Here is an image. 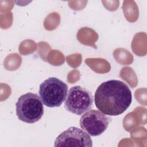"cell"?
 <instances>
[{
	"mask_svg": "<svg viewBox=\"0 0 147 147\" xmlns=\"http://www.w3.org/2000/svg\"><path fill=\"white\" fill-rule=\"evenodd\" d=\"M132 101L131 92L125 83L109 80L101 83L94 95L96 107L103 114L117 116L124 113Z\"/></svg>",
	"mask_w": 147,
	"mask_h": 147,
	"instance_id": "1",
	"label": "cell"
},
{
	"mask_svg": "<svg viewBox=\"0 0 147 147\" xmlns=\"http://www.w3.org/2000/svg\"><path fill=\"white\" fill-rule=\"evenodd\" d=\"M16 108L18 118L28 123L38 121L44 114L42 102L34 93L28 92L21 95L16 103Z\"/></svg>",
	"mask_w": 147,
	"mask_h": 147,
	"instance_id": "2",
	"label": "cell"
},
{
	"mask_svg": "<svg viewBox=\"0 0 147 147\" xmlns=\"http://www.w3.org/2000/svg\"><path fill=\"white\" fill-rule=\"evenodd\" d=\"M68 86L57 78L51 77L41 83L38 94L42 103L48 107H59L66 99Z\"/></svg>",
	"mask_w": 147,
	"mask_h": 147,
	"instance_id": "3",
	"label": "cell"
},
{
	"mask_svg": "<svg viewBox=\"0 0 147 147\" xmlns=\"http://www.w3.org/2000/svg\"><path fill=\"white\" fill-rule=\"evenodd\" d=\"M91 92L80 86L71 87L66 96L64 107L69 112L80 115L90 110L93 104Z\"/></svg>",
	"mask_w": 147,
	"mask_h": 147,
	"instance_id": "4",
	"label": "cell"
},
{
	"mask_svg": "<svg viewBox=\"0 0 147 147\" xmlns=\"http://www.w3.org/2000/svg\"><path fill=\"white\" fill-rule=\"evenodd\" d=\"M111 119L99 110L93 109L83 114L79 123L81 128L90 136H98L107 129Z\"/></svg>",
	"mask_w": 147,
	"mask_h": 147,
	"instance_id": "5",
	"label": "cell"
},
{
	"mask_svg": "<svg viewBox=\"0 0 147 147\" xmlns=\"http://www.w3.org/2000/svg\"><path fill=\"white\" fill-rule=\"evenodd\" d=\"M54 146H92V140L83 129L69 127L60 133L55 141Z\"/></svg>",
	"mask_w": 147,
	"mask_h": 147,
	"instance_id": "6",
	"label": "cell"
}]
</instances>
